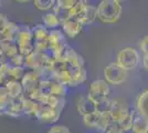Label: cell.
Masks as SVG:
<instances>
[{"label":"cell","instance_id":"7c38bea8","mask_svg":"<svg viewBox=\"0 0 148 133\" xmlns=\"http://www.w3.org/2000/svg\"><path fill=\"white\" fill-rule=\"evenodd\" d=\"M76 107H77V111L82 115V118L96 112V103L92 101L87 95H83L77 99Z\"/></svg>","mask_w":148,"mask_h":133},{"label":"cell","instance_id":"9a60e30c","mask_svg":"<svg viewBox=\"0 0 148 133\" xmlns=\"http://www.w3.org/2000/svg\"><path fill=\"white\" fill-rule=\"evenodd\" d=\"M32 30L28 27H20L19 25V32L16 42L18 47H23V45H30L32 44Z\"/></svg>","mask_w":148,"mask_h":133},{"label":"cell","instance_id":"ab89813d","mask_svg":"<svg viewBox=\"0 0 148 133\" xmlns=\"http://www.w3.org/2000/svg\"><path fill=\"white\" fill-rule=\"evenodd\" d=\"M1 42H2V40H1V37H0V45H1Z\"/></svg>","mask_w":148,"mask_h":133},{"label":"cell","instance_id":"484cf974","mask_svg":"<svg viewBox=\"0 0 148 133\" xmlns=\"http://www.w3.org/2000/svg\"><path fill=\"white\" fill-rule=\"evenodd\" d=\"M112 121H113V119H112V116H111V114H110V112L101 113V115H99V127H97V129L104 132L105 130L107 129V127H108V125H110V124L112 123Z\"/></svg>","mask_w":148,"mask_h":133},{"label":"cell","instance_id":"f1b7e54d","mask_svg":"<svg viewBox=\"0 0 148 133\" xmlns=\"http://www.w3.org/2000/svg\"><path fill=\"white\" fill-rule=\"evenodd\" d=\"M133 119H134V111L130 110V113L121 122V125L123 127L124 132L126 131H130L132 130V125H133Z\"/></svg>","mask_w":148,"mask_h":133},{"label":"cell","instance_id":"3957f363","mask_svg":"<svg viewBox=\"0 0 148 133\" xmlns=\"http://www.w3.org/2000/svg\"><path fill=\"white\" fill-rule=\"evenodd\" d=\"M68 44L65 43V38L61 30H51L49 32V52L51 53L52 58L56 59H62L64 50Z\"/></svg>","mask_w":148,"mask_h":133},{"label":"cell","instance_id":"9c48e42d","mask_svg":"<svg viewBox=\"0 0 148 133\" xmlns=\"http://www.w3.org/2000/svg\"><path fill=\"white\" fill-rule=\"evenodd\" d=\"M20 82H21V85H22V89H23L25 96L28 98V96H30V95L37 92L41 80H40V78L38 76V74L34 71H28L23 74Z\"/></svg>","mask_w":148,"mask_h":133},{"label":"cell","instance_id":"4316f807","mask_svg":"<svg viewBox=\"0 0 148 133\" xmlns=\"http://www.w3.org/2000/svg\"><path fill=\"white\" fill-rule=\"evenodd\" d=\"M87 5V1L84 0H76V3L73 6V8L70 10V18H76L79 13L82 11V9Z\"/></svg>","mask_w":148,"mask_h":133},{"label":"cell","instance_id":"7402d4cb","mask_svg":"<svg viewBox=\"0 0 148 133\" xmlns=\"http://www.w3.org/2000/svg\"><path fill=\"white\" fill-rule=\"evenodd\" d=\"M0 50L3 52L7 59H11L19 54L18 44L16 42H11V41H2L1 45H0Z\"/></svg>","mask_w":148,"mask_h":133},{"label":"cell","instance_id":"2e32d148","mask_svg":"<svg viewBox=\"0 0 148 133\" xmlns=\"http://www.w3.org/2000/svg\"><path fill=\"white\" fill-rule=\"evenodd\" d=\"M132 131L134 133H148V120L137 112H134Z\"/></svg>","mask_w":148,"mask_h":133},{"label":"cell","instance_id":"7a4b0ae2","mask_svg":"<svg viewBox=\"0 0 148 133\" xmlns=\"http://www.w3.org/2000/svg\"><path fill=\"white\" fill-rule=\"evenodd\" d=\"M96 9L97 18L103 23H115L122 14V3L118 0H103Z\"/></svg>","mask_w":148,"mask_h":133},{"label":"cell","instance_id":"e575fe53","mask_svg":"<svg viewBox=\"0 0 148 133\" xmlns=\"http://www.w3.org/2000/svg\"><path fill=\"white\" fill-rule=\"evenodd\" d=\"M139 48H140L142 52L144 53V56H148V34L145 36V37L140 40V42H139Z\"/></svg>","mask_w":148,"mask_h":133},{"label":"cell","instance_id":"603a6c76","mask_svg":"<svg viewBox=\"0 0 148 133\" xmlns=\"http://www.w3.org/2000/svg\"><path fill=\"white\" fill-rule=\"evenodd\" d=\"M99 115L101 113H99L97 111L95 113L88 114L83 116V123L84 125L91 129H97L99 127Z\"/></svg>","mask_w":148,"mask_h":133},{"label":"cell","instance_id":"ba28073f","mask_svg":"<svg viewBox=\"0 0 148 133\" xmlns=\"http://www.w3.org/2000/svg\"><path fill=\"white\" fill-rule=\"evenodd\" d=\"M108 112L111 114L113 121L121 123L130 113V109L125 100L121 99V98H116V99L111 100V105H110Z\"/></svg>","mask_w":148,"mask_h":133},{"label":"cell","instance_id":"f35d334b","mask_svg":"<svg viewBox=\"0 0 148 133\" xmlns=\"http://www.w3.org/2000/svg\"><path fill=\"white\" fill-rule=\"evenodd\" d=\"M0 115H2V111H1V109H0Z\"/></svg>","mask_w":148,"mask_h":133},{"label":"cell","instance_id":"d6a6232c","mask_svg":"<svg viewBox=\"0 0 148 133\" xmlns=\"http://www.w3.org/2000/svg\"><path fill=\"white\" fill-rule=\"evenodd\" d=\"M10 101V98L7 94V91L5 87H0V108L3 107L5 104H7Z\"/></svg>","mask_w":148,"mask_h":133},{"label":"cell","instance_id":"f546056e","mask_svg":"<svg viewBox=\"0 0 148 133\" xmlns=\"http://www.w3.org/2000/svg\"><path fill=\"white\" fill-rule=\"evenodd\" d=\"M105 133H124V130L121 123L115 122V121H112V123L107 127V129L104 131Z\"/></svg>","mask_w":148,"mask_h":133},{"label":"cell","instance_id":"277c9868","mask_svg":"<svg viewBox=\"0 0 148 133\" xmlns=\"http://www.w3.org/2000/svg\"><path fill=\"white\" fill-rule=\"evenodd\" d=\"M139 53L130 47H126L117 53V59H116V63L123 68L124 70L128 71V70L135 69L139 63Z\"/></svg>","mask_w":148,"mask_h":133},{"label":"cell","instance_id":"1f68e13d","mask_svg":"<svg viewBox=\"0 0 148 133\" xmlns=\"http://www.w3.org/2000/svg\"><path fill=\"white\" fill-rule=\"evenodd\" d=\"M75 3H76V0H58L56 1V6L63 8V9H66V10H71Z\"/></svg>","mask_w":148,"mask_h":133},{"label":"cell","instance_id":"d590c367","mask_svg":"<svg viewBox=\"0 0 148 133\" xmlns=\"http://www.w3.org/2000/svg\"><path fill=\"white\" fill-rule=\"evenodd\" d=\"M8 23H9V20L6 18V16L0 14V36L2 34V32L5 31V29L8 25Z\"/></svg>","mask_w":148,"mask_h":133},{"label":"cell","instance_id":"ac0fdd59","mask_svg":"<svg viewBox=\"0 0 148 133\" xmlns=\"http://www.w3.org/2000/svg\"><path fill=\"white\" fill-rule=\"evenodd\" d=\"M136 112L148 120V90L139 94L136 103Z\"/></svg>","mask_w":148,"mask_h":133},{"label":"cell","instance_id":"8fae6325","mask_svg":"<svg viewBox=\"0 0 148 133\" xmlns=\"http://www.w3.org/2000/svg\"><path fill=\"white\" fill-rule=\"evenodd\" d=\"M62 31L70 38H75L82 30V25L80 21L75 18H69L61 22Z\"/></svg>","mask_w":148,"mask_h":133},{"label":"cell","instance_id":"5b68a950","mask_svg":"<svg viewBox=\"0 0 148 133\" xmlns=\"http://www.w3.org/2000/svg\"><path fill=\"white\" fill-rule=\"evenodd\" d=\"M32 30V44L36 52H44L49 49V31L42 25H38Z\"/></svg>","mask_w":148,"mask_h":133},{"label":"cell","instance_id":"8d00e7d4","mask_svg":"<svg viewBox=\"0 0 148 133\" xmlns=\"http://www.w3.org/2000/svg\"><path fill=\"white\" fill-rule=\"evenodd\" d=\"M7 62V58L5 57V54H3V52L0 50V65L3 63H6Z\"/></svg>","mask_w":148,"mask_h":133},{"label":"cell","instance_id":"6da1fadb","mask_svg":"<svg viewBox=\"0 0 148 133\" xmlns=\"http://www.w3.org/2000/svg\"><path fill=\"white\" fill-rule=\"evenodd\" d=\"M62 59L65 62V69L72 80V87L83 83L86 79V71L84 69V61L80 54L66 45Z\"/></svg>","mask_w":148,"mask_h":133},{"label":"cell","instance_id":"ffe728a7","mask_svg":"<svg viewBox=\"0 0 148 133\" xmlns=\"http://www.w3.org/2000/svg\"><path fill=\"white\" fill-rule=\"evenodd\" d=\"M18 32H19V25L9 21V23H8V25L6 27L5 31L2 32V34H1L0 37H1V40H2V41L16 42ZM16 43H17V42H16Z\"/></svg>","mask_w":148,"mask_h":133},{"label":"cell","instance_id":"8992f818","mask_svg":"<svg viewBox=\"0 0 148 133\" xmlns=\"http://www.w3.org/2000/svg\"><path fill=\"white\" fill-rule=\"evenodd\" d=\"M104 78L107 83L118 85L126 81L127 71L121 68L116 62H111L104 69Z\"/></svg>","mask_w":148,"mask_h":133},{"label":"cell","instance_id":"60d3db41","mask_svg":"<svg viewBox=\"0 0 148 133\" xmlns=\"http://www.w3.org/2000/svg\"><path fill=\"white\" fill-rule=\"evenodd\" d=\"M0 6H1V2H0Z\"/></svg>","mask_w":148,"mask_h":133},{"label":"cell","instance_id":"e0dca14e","mask_svg":"<svg viewBox=\"0 0 148 133\" xmlns=\"http://www.w3.org/2000/svg\"><path fill=\"white\" fill-rule=\"evenodd\" d=\"M39 107H40L39 102L31 100L23 95V98H22V113L23 114L36 118L38 111H39Z\"/></svg>","mask_w":148,"mask_h":133},{"label":"cell","instance_id":"74e56055","mask_svg":"<svg viewBox=\"0 0 148 133\" xmlns=\"http://www.w3.org/2000/svg\"><path fill=\"white\" fill-rule=\"evenodd\" d=\"M143 65L146 70H148V56H144L143 57Z\"/></svg>","mask_w":148,"mask_h":133},{"label":"cell","instance_id":"44dd1931","mask_svg":"<svg viewBox=\"0 0 148 133\" xmlns=\"http://www.w3.org/2000/svg\"><path fill=\"white\" fill-rule=\"evenodd\" d=\"M39 103L48 104L50 107L56 109L58 111L62 112L64 107H65V99H64L63 96H54V95H51V96H48V98L42 99Z\"/></svg>","mask_w":148,"mask_h":133},{"label":"cell","instance_id":"30bf717a","mask_svg":"<svg viewBox=\"0 0 148 133\" xmlns=\"http://www.w3.org/2000/svg\"><path fill=\"white\" fill-rule=\"evenodd\" d=\"M40 107H39V111L37 113L38 120H40L41 122L44 123H54L59 120L61 112L58 111L56 109L50 107L48 104H44V103H39Z\"/></svg>","mask_w":148,"mask_h":133},{"label":"cell","instance_id":"52a82bcc","mask_svg":"<svg viewBox=\"0 0 148 133\" xmlns=\"http://www.w3.org/2000/svg\"><path fill=\"white\" fill-rule=\"evenodd\" d=\"M110 94V85L105 80H95L90 84L87 96L95 103L107 99Z\"/></svg>","mask_w":148,"mask_h":133},{"label":"cell","instance_id":"836d02e7","mask_svg":"<svg viewBox=\"0 0 148 133\" xmlns=\"http://www.w3.org/2000/svg\"><path fill=\"white\" fill-rule=\"evenodd\" d=\"M48 133H70V130L64 125H54L50 127Z\"/></svg>","mask_w":148,"mask_h":133},{"label":"cell","instance_id":"d4e9b609","mask_svg":"<svg viewBox=\"0 0 148 133\" xmlns=\"http://www.w3.org/2000/svg\"><path fill=\"white\" fill-rule=\"evenodd\" d=\"M34 6L37 9L41 11H48L50 9H53L56 6V0H34Z\"/></svg>","mask_w":148,"mask_h":133},{"label":"cell","instance_id":"4dcf8cb0","mask_svg":"<svg viewBox=\"0 0 148 133\" xmlns=\"http://www.w3.org/2000/svg\"><path fill=\"white\" fill-rule=\"evenodd\" d=\"M8 63L12 67H18V68H23L25 65V57H22L21 54H17L16 57L9 59Z\"/></svg>","mask_w":148,"mask_h":133},{"label":"cell","instance_id":"d6986e66","mask_svg":"<svg viewBox=\"0 0 148 133\" xmlns=\"http://www.w3.org/2000/svg\"><path fill=\"white\" fill-rule=\"evenodd\" d=\"M5 88H6L7 94L10 99H19L25 95L20 81H12V82L8 83Z\"/></svg>","mask_w":148,"mask_h":133},{"label":"cell","instance_id":"cb8c5ba5","mask_svg":"<svg viewBox=\"0 0 148 133\" xmlns=\"http://www.w3.org/2000/svg\"><path fill=\"white\" fill-rule=\"evenodd\" d=\"M42 21H43V25H45L47 28H56L58 25H61L60 20L58 19L54 13H45L42 17Z\"/></svg>","mask_w":148,"mask_h":133},{"label":"cell","instance_id":"5bb4252c","mask_svg":"<svg viewBox=\"0 0 148 133\" xmlns=\"http://www.w3.org/2000/svg\"><path fill=\"white\" fill-rule=\"evenodd\" d=\"M22 98L10 99V101L7 104L0 108L2 111V114H7L10 116H19V115L23 114L22 113Z\"/></svg>","mask_w":148,"mask_h":133},{"label":"cell","instance_id":"4fadbf2b","mask_svg":"<svg viewBox=\"0 0 148 133\" xmlns=\"http://www.w3.org/2000/svg\"><path fill=\"white\" fill-rule=\"evenodd\" d=\"M97 18V9L95 7L91 6L87 3L86 6L82 9V11L79 13V16L75 18L80 21V23L83 25H91L93 23L95 19Z\"/></svg>","mask_w":148,"mask_h":133},{"label":"cell","instance_id":"83f0119b","mask_svg":"<svg viewBox=\"0 0 148 133\" xmlns=\"http://www.w3.org/2000/svg\"><path fill=\"white\" fill-rule=\"evenodd\" d=\"M110 105H111V99L107 98L104 99L102 101H99L96 103V111L99 113H105V112H108L110 111Z\"/></svg>","mask_w":148,"mask_h":133}]
</instances>
